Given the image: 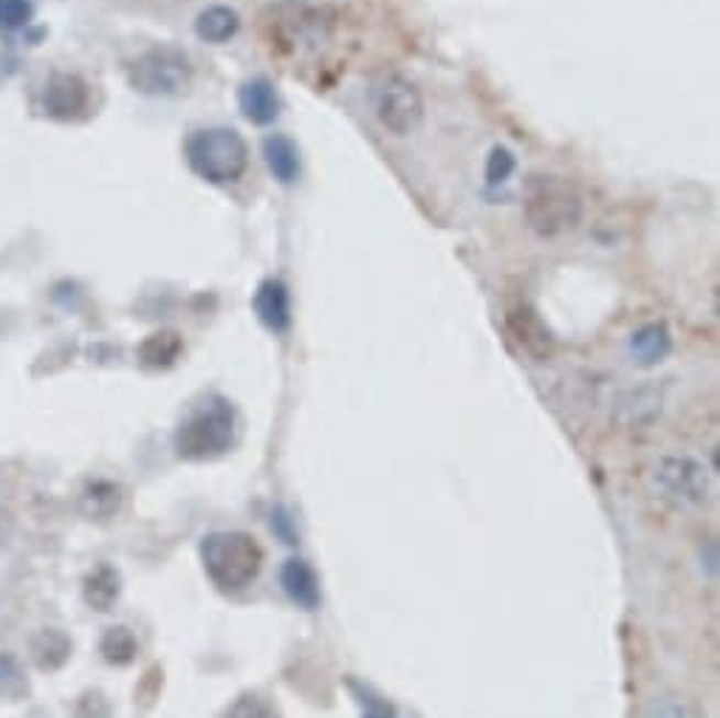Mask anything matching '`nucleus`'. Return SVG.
Here are the masks:
<instances>
[{"instance_id":"nucleus-1","label":"nucleus","mask_w":720,"mask_h":718,"mask_svg":"<svg viewBox=\"0 0 720 718\" xmlns=\"http://www.w3.org/2000/svg\"><path fill=\"white\" fill-rule=\"evenodd\" d=\"M184 156L204 182L234 184L249 167V144L234 128H201L189 133Z\"/></svg>"},{"instance_id":"nucleus-2","label":"nucleus","mask_w":720,"mask_h":718,"mask_svg":"<svg viewBox=\"0 0 720 718\" xmlns=\"http://www.w3.org/2000/svg\"><path fill=\"white\" fill-rule=\"evenodd\" d=\"M523 213L532 232L539 238H557L579 227L585 202L571 182L559 176H539L528 184Z\"/></svg>"},{"instance_id":"nucleus-3","label":"nucleus","mask_w":720,"mask_h":718,"mask_svg":"<svg viewBox=\"0 0 720 718\" xmlns=\"http://www.w3.org/2000/svg\"><path fill=\"white\" fill-rule=\"evenodd\" d=\"M238 436V413L227 399H207L182 422L176 433V450L189 461L218 458L234 445Z\"/></svg>"},{"instance_id":"nucleus-4","label":"nucleus","mask_w":720,"mask_h":718,"mask_svg":"<svg viewBox=\"0 0 720 718\" xmlns=\"http://www.w3.org/2000/svg\"><path fill=\"white\" fill-rule=\"evenodd\" d=\"M201 561L215 586L240 591L260 575L263 548L247 532H215L201 541Z\"/></svg>"},{"instance_id":"nucleus-5","label":"nucleus","mask_w":720,"mask_h":718,"mask_svg":"<svg viewBox=\"0 0 720 718\" xmlns=\"http://www.w3.org/2000/svg\"><path fill=\"white\" fill-rule=\"evenodd\" d=\"M193 66L187 54L173 46H156L139 54L128 66V83L144 97H178L187 91Z\"/></svg>"},{"instance_id":"nucleus-6","label":"nucleus","mask_w":720,"mask_h":718,"mask_svg":"<svg viewBox=\"0 0 720 718\" xmlns=\"http://www.w3.org/2000/svg\"><path fill=\"white\" fill-rule=\"evenodd\" d=\"M650 487L664 501L698 510L712 496V478L709 470L692 456H662L650 470Z\"/></svg>"},{"instance_id":"nucleus-7","label":"nucleus","mask_w":720,"mask_h":718,"mask_svg":"<svg viewBox=\"0 0 720 718\" xmlns=\"http://www.w3.org/2000/svg\"><path fill=\"white\" fill-rule=\"evenodd\" d=\"M373 113L393 137H407L422 124L424 97L410 77L399 72L382 74L373 83Z\"/></svg>"},{"instance_id":"nucleus-8","label":"nucleus","mask_w":720,"mask_h":718,"mask_svg":"<svg viewBox=\"0 0 720 718\" xmlns=\"http://www.w3.org/2000/svg\"><path fill=\"white\" fill-rule=\"evenodd\" d=\"M91 108V91L77 74H52L43 91V111L52 119H79Z\"/></svg>"},{"instance_id":"nucleus-9","label":"nucleus","mask_w":720,"mask_h":718,"mask_svg":"<svg viewBox=\"0 0 720 718\" xmlns=\"http://www.w3.org/2000/svg\"><path fill=\"white\" fill-rule=\"evenodd\" d=\"M506 328L523 351L534 359H548L554 353V337L539 314L528 306H514L506 312Z\"/></svg>"},{"instance_id":"nucleus-10","label":"nucleus","mask_w":720,"mask_h":718,"mask_svg":"<svg viewBox=\"0 0 720 718\" xmlns=\"http://www.w3.org/2000/svg\"><path fill=\"white\" fill-rule=\"evenodd\" d=\"M664 393L656 385L628 388L613 402V416L624 427H650L662 416Z\"/></svg>"},{"instance_id":"nucleus-11","label":"nucleus","mask_w":720,"mask_h":718,"mask_svg":"<svg viewBox=\"0 0 720 718\" xmlns=\"http://www.w3.org/2000/svg\"><path fill=\"white\" fill-rule=\"evenodd\" d=\"M254 312H258L260 323L274 334H283L292 326V301H288V289L280 281H263L254 292Z\"/></svg>"},{"instance_id":"nucleus-12","label":"nucleus","mask_w":720,"mask_h":718,"mask_svg":"<svg viewBox=\"0 0 720 718\" xmlns=\"http://www.w3.org/2000/svg\"><path fill=\"white\" fill-rule=\"evenodd\" d=\"M238 105H240V113H243L252 124H272L280 113L277 91H274L272 83L263 77H254L240 86Z\"/></svg>"},{"instance_id":"nucleus-13","label":"nucleus","mask_w":720,"mask_h":718,"mask_svg":"<svg viewBox=\"0 0 720 718\" xmlns=\"http://www.w3.org/2000/svg\"><path fill=\"white\" fill-rule=\"evenodd\" d=\"M280 583L286 588V595L297 602L299 608H317L319 606V580L314 575V568L305 561H286V566L280 568Z\"/></svg>"},{"instance_id":"nucleus-14","label":"nucleus","mask_w":720,"mask_h":718,"mask_svg":"<svg viewBox=\"0 0 720 718\" xmlns=\"http://www.w3.org/2000/svg\"><path fill=\"white\" fill-rule=\"evenodd\" d=\"M263 159H266L269 171L277 178L280 184H294L299 178V151L297 144L292 142L283 133H274V137H266L263 142Z\"/></svg>"},{"instance_id":"nucleus-15","label":"nucleus","mask_w":720,"mask_h":718,"mask_svg":"<svg viewBox=\"0 0 720 718\" xmlns=\"http://www.w3.org/2000/svg\"><path fill=\"white\" fill-rule=\"evenodd\" d=\"M240 29V14L234 9L223 7V3H215V7H207L204 12H198L195 18V34L204 40V43H227L238 34Z\"/></svg>"},{"instance_id":"nucleus-16","label":"nucleus","mask_w":720,"mask_h":718,"mask_svg":"<svg viewBox=\"0 0 720 718\" xmlns=\"http://www.w3.org/2000/svg\"><path fill=\"white\" fill-rule=\"evenodd\" d=\"M119 575L117 568L111 566H97L85 580V602L94 608V611H111L113 602L119 600Z\"/></svg>"},{"instance_id":"nucleus-17","label":"nucleus","mask_w":720,"mask_h":718,"mask_svg":"<svg viewBox=\"0 0 720 718\" xmlns=\"http://www.w3.org/2000/svg\"><path fill=\"white\" fill-rule=\"evenodd\" d=\"M32 656L40 671H57L72 656V640L63 631H40L32 642Z\"/></svg>"},{"instance_id":"nucleus-18","label":"nucleus","mask_w":720,"mask_h":718,"mask_svg":"<svg viewBox=\"0 0 720 718\" xmlns=\"http://www.w3.org/2000/svg\"><path fill=\"white\" fill-rule=\"evenodd\" d=\"M669 346H673V340H669L667 326H662V323H650V326L639 328V331L633 334V340H630V348H633V353H636L642 366H656V362H662L669 353Z\"/></svg>"},{"instance_id":"nucleus-19","label":"nucleus","mask_w":720,"mask_h":718,"mask_svg":"<svg viewBox=\"0 0 720 718\" xmlns=\"http://www.w3.org/2000/svg\"><path fill=\"white\" fill-rule=\"evenodd\" d=\"M182 348L184 342L176 331H156L139 346V359L148 368H167L176 362Z\"/></svg>"},{"instance_id":"nucleus-20","label":"nucleus","mask_w":720,"mask_h":718,"mask_svg":"<svg viewBox=\"0 0 720 718\" xmlns=\"http://www.w3.org/2000/svg\"><path fill=\"white\" fill-rule=\"evenodd\" d=\"M102 656L111 665H128V662H133V656H137L139 645H137V637L128 631V628H111V631L105 633L102 637Z\"/></svg>"},{"instance_id":"nucleus-21","label":"nucleus","mask_w":720,"mask_h":718,"mask_svg":"<svg viewBox=\"0 0 720 718\" xmlns=\"http://www.w3.org/2000/svg\"><path fill=\"white\" fill-rule=\"evenodd\" d=\"M83 501H85V512H88V515L108 518L119 510V501H122V496H119V487H113V483L97 481V483H91L88 490H85Z\"/></svg>"},{"instance_id":"nucleus-22","label":"nucleus","mask_w":720,"mask_h":718,"mask_svg":"<svg viewBox=\"0 0 720 718\" xmlns=\"http://www.w3.org/2000/svg\"><path fill=\"white\" fill-rule=\"evenodd\" d=\"M223 718H280V712L274 710V705L266 696H260V693H243L240 699H234L232 705H229Z\"/></svg>"},{"instance_id":"nucleus-23","label":"nucleus","mask_w":720,"mask_h":718,"mask_svg":"<svg viewBox=\"0 0 720 718\" xmlns=\"http://www.w3.org/2000/svg\"><path fill=\"white\" fill-rule=\"evenodd\" d=\"M32 0H0V32H14L23 29L32 20Z\"/></svg>"},{"instance_id":"nucleus-24","label":"nucleus","mask_w":720,"mask_h":718,"mask_svg":"<svg viewBox=\"0 0 720 718\" xmlns=\"http://www.w3.org/2000/svg\"><path fill=\"white\" fill-rule=\"evenodd\" d=\"M514 167H517V159L509 148H494L487 159V182L489 184H503L512 178Z\"/></svg>"},{"instance_id":"nucleus-25","label":"nucleus","mask_w":720,"mask_h":718,"mask_svg":"<svg viewBox=\"0 0 720 718\" xmlns=\"http://www.w3.org/2000/svg\"><path fill=\"white\" fill-rule=\"evenodd\" d=\"M647 718H692L689 707L684 705L681 699H675V696H662L650 705Z\"/></svg>"},{"instance_id":"nucleus-26","label":"nucleus","mask_w":720,"mask_h":718,"mask_svg":"<svg viewBox=\"0 0 720 718\" xmlns=\"http://www.w3.org/2000/svg\"><path fill=\"white\" fill-rule=\"evenodd\" d=\"M77 718H108V701L102 693H85L77 705Z\"/></svg>"}]
</instances>
